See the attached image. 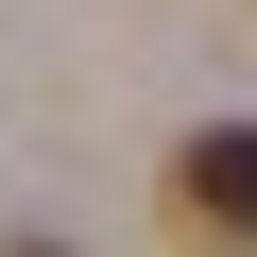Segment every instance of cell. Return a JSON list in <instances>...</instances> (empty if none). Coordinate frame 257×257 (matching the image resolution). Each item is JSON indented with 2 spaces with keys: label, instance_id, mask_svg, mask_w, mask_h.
<instances>
[{
  "label": "cell",
  "instance_id": "6da1fadb",
  "mask_svg": "<svg viewBox=\"0 0 257 257\" xmlns=\"http://www.w3.org/2000/svg\"><path fill=\"white\" fill-rule=\"evenodd\" d=\"M172 223H189V240H240V257H257V138H240V120H206V138L172 155Z\"/></svg>",
  "mask_w": 257,
  "mask_h": 257
},
{
  "label": "cell",
  "instance_id": "7a4b0ae2",
  "mask_svg": "<svg viewBox=\"0 0 257 257\" xmlns=\"http://www.w3.org/2000/svg\"><path fill=\"white\" fill-rule=\"evenodd\" d=\"M0 257H69V240H0Z\"/></svg>",
  "mask_w": 257,
  "mask_h": 257
}]
</instances>
